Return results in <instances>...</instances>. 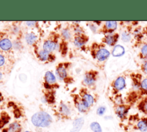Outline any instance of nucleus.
<instances>
[{"mask_svg":"<svg viewBox=\"0 0 147 132\" xmlns=\"http://www.w3.org/2000/svg\"><path fill=\"white\" fill-rule=\"evenodd\" d=\"M5 63V59L4 57L0 55V66L2 65Z\"/></svg>","mask_w":147,"mask_h":132,"instance_id":"c756f323","label":"nucleus"},{"mask_svg":"<svg viewBox=\"0 0 147 132\" xmlns=\"http://www.w3.org/2000/svg\"><path fill=\"white\" fill-rule=\"evenodd\" d=\"M26 23H27V24L28 25H34V22H26Z\"/></svg>","mask_w":147,"mask_h":132,"instance_id":"7c9ffc66","label":"nucleus"},{"mask_svg":"<svg viewBox=\"0 0 147 132\" xmlns=\"http://www.w3.org/2000/svg\"><path fill=\"white\" fill-rule=\"evenodd\" d=\"M86 105L88 107L90 108L92 107L95 102V99L93 96L90 94L89 92L87 91L86 90H82L80 91V96Z\"/></svg>","mask_w":147,"mask_h":132,"instance_id":"9d476101","label":"nucleus"},{"mask_svg":"<svg viewBox=\"0 0 147 132\" xmlns=\"http://www.w3.org/2000/svg\"><path fill=\"white\" fill-rule=\"evenodd\" d=\"M7 130V132H21L22 127L19 123L14 122L9 125Z\"/></svg>","mask_w":147,"mask_h":132,"instance_id":"dca6fc26","label":"nucleus"},{"mask_svg":"<svg viewBox=\"0 0 147 132\" xmlns=\"http://www.w3.org/2000/svg\"><path fill=\"white\" fill-rule=\"evenodd\" d=\"M56 48V45L52 41H47L43 45V49L45 51L49 52L53 51Z\"/></svg>","mask_w":147,"mask_h":132,"instance_id":"f3484780","label":"nucleus"},{"mask_svg":"<svg viewBox=\"0 0 147 132\" xmlns=\"http://www.w3.org/2000/svg\"><path fill=\"white\" fill-rule=\"evenodd\" d=\"M140 69L142 73L147 76V60L144 61L140 65Z\"/></svg>","mask_w":147,"mask_h":132,"instance_id":"a878e982","label":"nucleus"},{"mask_svg":"<svg viewBox=\"0 0 147 132\" xmlns=\"http://www.w3.org/2000/svg\"><path fill=\"white\" fill-rule=\"evenodd\" d=\"M137 56L140 59L142 60L143 61L147 60V41L142 44Z\"/></svg>","mask_w":147,"mask_h":132,"instance_id":"4468645a","label":"nucleus"},{"mask_svg":"<svg viewBox=\"0 0 147 132\" xmlns=\"http://www.w3.org/2000/svg\"><path fill=\"white\" fill-rule=\"evenodd\" d=\"M63 36H64L65 38H68L69 37V36H70L69 33V32H68L67 30H63Z\"/></svg>","mask_w":147,"mask_h":132,"instance_id":"c85d7f7f","label":"nucleus"},{"mask_svg":"<svg viewBox=\"0 0 147 132\" xmlns=\"http://www.w3.org/2000/svg\"><path fill=\"white\" fill-rule=\"evenodd\" d=\"M10 117L6 112H2L0 118V129H2L6 123L9 122Z\"/></svg>","mask_w":147,"mask_h":132,"instance_id":"a211bd4d","label":"nucleus"},{"mask_svg":"<svg viewBox=\"0 0 147 132\" xmlns=\"http://www.w3.org/2000/svg\"><path fill=\"white\" fill-rule=\"evenodd\" d=\"M25 39L29 44H32L36 41V36L33 33H29L26 36Z\"/></svg>","mask_w":147,"mask_h":132,"instance_id":"393cba45","label":"nucleus"},{"mask_svg":"<svg viewBox=\"0 0 147 132\" xmlns=\"http://www.w3.org/2000/svg\"><path fill=\"white\" fill-rule=\"evenodd\" d=\"M136 107L140 112L147 116V96H143L140 99L136 102Z\"/></svg>","mask_w":147,"mask_h":132,"instance_id":"9b49d317","label":"nucleus"},{"mask_svg":"<svg viewBox=\"0 0 147 132\" xmlns=\"http://www.w3.org/2000/svg\"><path fill=\"white\" fill-rule=\"evenodd\" d=\"M84 123V119L83 118H79L74 122V127L71 132H79L82 127Z\"/></svg>","mask_w":147,"mask_h":132,"instance_id":"2eb2a0df","label":"nucleus"},{"mask_svg":"<svg viewBox=\"0 0 147 132\" xmlns=\"http://www.w3.org/2000/svg\"><path fill=\"white\" fill-rule=\"evenodd\" d=\"M126 87V77L123 75H120L114 79L110 83V93L113 96H115L119 94L120 92Z\"/></svg>","mask_w":147,"mask_h":132,"instance_id":"423d86ee","label":"nucleus"},{"mask_svg":"<svg viewBox=\"0 0 147 132\" xmlns=\"http://www.w3.org/2000/svg\"><path fill=\"white\" fill-rule=\"evenodd\" d=\"M74 101L78 110L82 113H85L88 112L90 108H88L83 100H82V98L79 96H76L74 98Z\"/></svg>","mask_w":147,"mask_h":132,"instance_id":"f8f14e48","label":"nucleus"},{"mask_svg":"<svg viewBox=\"0 0 147 132\" xmlns=\"http://www.w3.org/2000/svg\"><path fill=\"white\" fill-rule=\"evenodd\" d=\"M45 77L46 81L48 84H52L56 81V78L54 75L49 71L46 72Z\"/></svg>","mask_w":147,"mask_h":132,"instance_id":"4be33fe9","label":"nucleus"},{"mask_svg":"<svg viewBox=\"0 0 147 132\" xmlns=\"http://www.w3.org/2000/svg\"><path fill=\"white\" fill-rule=\"evenodd\" d=\"M125 53V48L121 45H116L112 50V55L114 57H119Z\"/></svg>","mask_w":147,"mask_h":132,"instance_id":"ddd939ff","label":"nucleus"},{"mask_svg":"<svg viewBox=\"0 0 147 132\" xmlns=\"http://www.w3.org/2000/svg\"><path fill=\"white\" fill-rule=\"evenodd\" d=\"M87 38L86 37H83L82 36L77 37L75 38L74 41L75 45L78 47L82 46L86 43V41H87Z\"/></svg>","mask_w":147,"mask_h":132,"instance_id":"412c9836","label":"nucleus"},{"mask_svg":"<svg viewBox=\"0 0 147 132\" xmlns=\"http://www.w3.org/2000/svg\"><path fill=\"white\" fill-rule=\"evenodd\" d=\"M34 126L38 127H48L52 122L51 115L45 111H39L33 115L31 118Z\"/></svg>","mask_w":147,"mask_h":132,"instance_id":"39448f33","label":"nucleus"},{"mask_svg":"<svg viewBox=\"0 0 147 132\" xmlns=\"http://www.w3.org/2000/svg\"><path fill=\"white\" fill-rule=\"evenodd\" d=\"M106 45L103 42L94 43L92 46L91 55L99 62L105 63L109 59L110 53L106 48Z\"/></svg>","mask_w":147,"mask_h":132,"instance_id":"7ed1b4c3","label":"nucleus"},{"mask_svg":"<svg viewBox=\"0 0 147 132\" xmlns=\"http://www.w3.org/2000/svg\"><path fill=\"white\" fill-rule=\"evenodd\" d=\"M106 108L105 106H100L98 108L97 110H96V114L98 115H102L106 111Z\"/></svg>","mask_w":147,"mask_h":132,"instance_id":"cd10ccee","label":"nucleus"},{"mask_svg":"<svg viewBox=\"0 0 147 132\" xmlns=\"http://www.w3.org/2000/svg\"><path fill=\"white\" fill-rule=\"evenodd\" d=\"M129 76L131 88L128 92L125 102L132 106L142 97L147 96V76L134 72L130 73Z\"/></svg>","mask_w":147,"mask_h":132,"instance_id":"f257e3e1","label":"nucleus"},{"mask_svg":"<svg viewBox=\"0 0 147 132\" xmlns=\"http://www.w3.org/2000/svg\"><path fill=\"white\" fill-rule=\"evenodd\" d=\"M128 124L133 129L141 132H147V116H140L138 114L128 117Z\"/></svg>","mask_w":147,"mask_h":132,"instance_id":"20e7f679","label":"nucleus"},{"mask_svg":"<svg viewBox=\"0 0 147 132\" xmlns=\"http://www.w3.org/2000/svg\"><path fill=\"white\" fill-rule=\"evenodd\" d=\"M56 74L57 76V77L60 79H64L66 75H67V72L65 69L63 68V67H59L56 71Z\"/></svg>","mask_w":147,"mask_h":132,"instance_id":"b1692460","label":"nucleus"},{"mask_svg":"<svg viewBox=\"0 0 147 132\" xmlns=\"http://www.w3.org/2000/svg\"><path fill=\"white\" fill-rule=\"evenodd\" d=\"M2 99H3V97H2V95H1V94L0 93V103L1 102V101L2 100Z\"/></svg>","mask_w":147,"mask_h":132,"instance_id":"2f4dec72","label":"nucleus"},{"mask_svg":"<svg viewBox=\"0 0 147 132\" xmlns=\"http://www.w3.org/2000/svg\"><path fill=\"white\" fill-rule=\"evenodd\" d=\"M2 77V73L0 72V79Z\"/></svg>","mask_w":147,"mask_h":132,"instance_id":"473e14b6","label":"nucleus"},{"mask_svg":"<svg viewBox=\"0 0 147 132\" xmlns=\"http://www.w3.org/2000/svg\"><path fill=\"white\" fill-rule=\"evenodd\" d=\"M98 75V72L96 71L91 70L88 71L86 73L84 77V84L90 87H94L97 80Z\"/></svg>","mask_w":147,"mask_h":132,"instance_id":"6e6552de","label":"nucleus"},{"mask_svg":"<svg viewBox=\"0 0 147 132\" xmlns=\"http://www.w3.org/2000/svg\"><path fill=\"white\" fill-rule=\"evenodd\" d=\"M118 26V22L114 21H105L104 24H103L102 27L99 30V33H102L103 34L107 35L112 34L115 32L117 30Z\"/></svg>","mask_w":147,"mask_h":132,"instance_id":"0eeeda50","label":"nucleus"},{"mask_svg":"<svg viewBox=\"0 0 147 132\" xmlns=\"http://www.w3.org/2000/svg\"><path fill=\"white\" fill-rule=\"evenodd\" d=\"M59 111L60 114L65 117H68L70 114V110L69 108L64 104L61 103L60 105Z\"/></svg>","mask_w":147,"mask_h":132,"instance_id":"aec40b11","label":"nucleus"},{"mask_svg":"<svg viewBox=\"0 0 147 132\" xmlns=\"http://www.w3.org/2000/svg\"><path fill=\"white\" fill-rule=\"evenodd\" d=\"M120 34L117 32L105 35L102 39V42L110 46H115L118 41Z\"/></svg>","mask_w":147,"mask_h":132,"instance_id":"1a4fd4ad","label":"nucleus"},{"mask_svg":"<svg viewBox=\"0 0 147 132\" xmlns=\"http://www.w3.org/2000/svg\"><path fill=\"white\" fill-rule=\"evenodd\" d=\"M0 47L3 50H9L11 47V43L8 39H3L0 41Z\"/></svg>","mask_w":147,"mask_h":132,"instance_id":"6ab92c4d","label":"nucleus"},{"mask_svg":"<svg viewBox=\"0 0 147 132\" xmlns=\"http://www.w3.org/2000/svg\"><path fill=\"white\" fill-rule=\"evenodd\" d=\"M24 132H30V131H24Z\"/></svg>","mask_w":147,"mask_h":132,"instance_id":"72a5a7b5","label":"nucleus"},{"mask_svg":"<svg viewBox=\"0 0 147 132\" xmlns=\"http://www.w3.org/2000/svg\"><path fill=\"white\" fill-rule=\"evenodd\" d=\"M114 99L113 108L115 114L121 122H123L127 119L129 112L131 106L126 102H125L120 94L114 96Z\"/></svg>","mask_w":147,"mask_h":132,"instance_id":"f03ea898","label":"nucleus"},{"mask_svg":"<svg viewBox=\"0 0 147 132\" xmlns=\"http://www.w3.org/2000/svg\"><path fill=\"white\" fill-rule=\"evenodd\" d=\"M39 57L41 60H45L48 59L49 55H48V52L44 51H41L39 53Z\"/></svg>","mask_w":147,"mask_h":132,"instance_id":"bb28decb","label":"nucleus"},{"mask_svg":"<svg viewBox=\"0 0 147 132\" xmlns=\"http://www.w3.org/2000/svg\"><path fill=\"white\" fill-rule=\"evenodd\" d=\"M90 127L93 132H102V127L100 124L97 122H92L91 123Z\"/></svg>","mask_w":147,"mask_h":132,"instance_id":"5701e85b","label":"nucleus"}]
</instances>
